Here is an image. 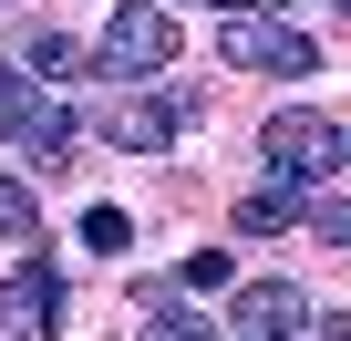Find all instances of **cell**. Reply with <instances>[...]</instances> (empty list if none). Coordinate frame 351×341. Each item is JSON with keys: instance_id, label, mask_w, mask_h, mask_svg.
Instances as JSON below:
<instances>
[{"instance_id": "1", "label": "cell", "mask_w": 351, "mask_h": 341, "mask_svg": "<svg viewBox=\"0 0 351 341\" xmlns=\"http://www.w3.org/2000/svg\"><path fill=\"white\" fill-rule=\"evenodd\" d=\"M258 155H269V187L310 197L330 165H341V124H330V114H269V124H258Z\"/></svg>"}, {"instance_id": "2", "label": "cell", "mask_w": 351, "mask_h": 341, "mask_svg": "<svg viewBox=\"0 0 351 341\" xmlns=\"http://www.w3.org/2000/svg\"><path fill=\"white\" fill-rule=\"evenodd\" d=\"M197 124H207V83H165V93H124L104 134H114L124 155H165L176 134H197Z\"/></svg>"}, {"instance_id": "3", "label": "cell", "mask_w": 351, "mask_h": 341, "mask_svg": "<svg viewBox=\"0 0 351 341\" xmlns=\"http://www.w3.org/2000/svg\"><path fill=\"white\" fill-rule=\"evenodd\" d=\"M217 52H228L238 73H310V62H320V42H310L300 21H279V11H228V21H217Z\"/></svg>"}, {"instance_id": "4", "label": "cell", "mask_w": 351, "mask_h": 341, "mask_svg": "<svg viewBox=\"0 0 351 341\" xmlns=\"http://www.w3.org/2000/svg\"><path fill=\"white\" fill-rule=\"evenodd\" d=\"M93 62H104V83H145V73H165V62H176V21L155 11V0H124Z\"/></svg>"}, {"instance_id": "5", "label": "cell", "mask_w": 351, "mask_h": 341, "mask_svg": "<svg viewBox=\"0 0 351 341\" xmlns=\"http://www.w3.org/2000/svg\"><path fill=\"white\" fill-rule=\"evenodd\" d=\"M52 320H62V279L42 259H21L11 279H0V341H42Z\"/></svg>"}, {"instance_id": "6", "label": "cell", "mask_w": 351, "mask_h": 341, "mask_svg": "<svg viewBox=\"0 0 351 341\" xmlns=\"http://www.w3.org/2000/svg\"><path fill=\"white\" fill-rule=\"evenodd\" d=\"M228 320H238L248 341H279V331H300V320H310V300H300L289 279H248V290L228 300Z\"/></svg>"}, {"instance_id": "7", "label": "cell", "mask_w": 351, "mask_h": 341, "mask_svg": "<svg viewBox=\"0 0 351 341\" xmlns=\"http://www.w3.org/2000/svg\"><path fill=\"white\" fill-rule=\"evenodd\" d=\"M289 228H300V197H289V187L238 197V238H289Z\"/></svg>"}, {"instance_id": "8", "label": "cell", "mask_w": 351, "mask_h": 341, "mask_svg": "<svg viewBox=\"0 0 351 341\" xmlns=\"http://www.w3.org/2000/svg\"><path fill=\"white\" fill-rule=\"evenodd\" d=\"M0 238H21V248H42V197L0 165Z\"/></svg>"}, {"instance_id": "9", "label": "cell", "mask_w": 351, "mask_h": 341, "mask_svg": "<svg viewBox=\"0 0 351 341\" xmlns=\"http://www.w3.org/2000/svg\"><path fill=\"white\" fill-rule=\"evenodd\" d=\"M21 145H32V165H62V155H73V145H83V124H73V114H62V104H42V114H32V134H21Z\"/></svg>"}, {"instance_id": "10", "label": "cell", "mask_w": 351, "mask_h": 341, "mask_svg": "<svg viewBox=\"0 0 351 341\" xmlns=\"http://www.w3.org/2000/svg\"><path fill=\"white\" fill-rule=\"evenodd\" d=\"M32 114H42V83H32V73H0V145H21Z\"/></svg>"}, {"instance_id": "11", "label": "cell", "mask_w": 351, "mask_h": 341, "mask_svg": "<svg viewBox=\"0 0 351 341\" xmlns=\"http://www.w3.org/2000/svg\"><path fill=\"white\" fill-rule=\"evenodd\" d=\"M21 62H32V73H52V83H62V73H83V42H73V32H52V21H42V32H32V42H21Z\"/></svg>"}, {"instance_id": "12", "label": "cell", "mask_w": 351, "mask_h": 341, "mask_svg": "<svg viewBox=\"0 0 351 341\" xmlns=\"http://www.w3.org/2000/svg\"><path fill=\"white\" fill-rule=\"evenodd\" d=\"M300 228L330 238V248H351V197H320V187H310V197H300Z\"/></svg>"}, {"instance_id": "13", "label": "cell", "mask_w": 351, "mask_h": 341, "mask_svg": "<svg viewBox=\"0 0 351 341\" xmlns=\"http://www.w3.org/2000/svg\"><path fill=\"white\" fill-rule=\"evenodd\" d=\"M83 248H134V217L124 207H83Z\"/></svg>"}, {"instance_id": "14", "label": "cell", "mask_w": 351, "mask_h": 341, "mask_svg": "<svg viewBox=\"0 0 351 341\" xmlns=\"http://www.w3.org/2000/svg\"><path fill=\"white\" fill-rule=\"evenodd\" d=\"M145 341H217V320H197V310H155Z\"/></svg>"}, {"instance_id": "15", "label": "cell", "mask_w": 351, "mask_h": 341, "mask_svg": "<svg viewBox=\"0 0 351 341\" xmlns=\"http://www.w3.org/2000/svg\"><path fill=\"white\" fill-rule=\"evenodd\" d=\"M176 279H186V290H228L238 269H228V248H197V259H186V269H176Z\"/></svg>"}, {"instance_id": "16", "label": "cell", "mask_w": 351, "mask_h": 341, "mask_svg": "<svg viewBox=\"0 0 351 341\" xmlns=\"http://www.w3.org/2000/svg\"><path fill=\"white\" fill-rule=\"evenodd\" d=\"M217 11H300V0H217Z\"/></svg>"}, {"instance_id": "17", "label": "cell", "mask_w": 351, "mask_h": 341, "mask_svg": "<svg viewBox=\"0 0 351 341\" xmlns=\"http://www.w3.org/2000/svg\"><path fill=\"white\" fill-rule=\"evenodd\" d=\"M330 176H351V134H341V165H330Z\"/></svg>"}, {"instance_id": "18", "label": "cell", "mask_w": 351, "mask_h": 341, "mask_svg": "<svg viewBox=\"0 0 351 341\" xmlns=\"http://www.w3.org/2000/svg\"><path fill=\"white\" fill-rule=\"evenodd\" d=\"M279 341H300V331H279Z\"/></svg>"}, {"instance_id": "19", "label": "cell", "mask_w": 351, "mask_h": 341, "mask_svg": "<svg viewBox=\"0 0 351 341\" xmlns=\"http://www.w3.org/2000/svg\"><path fill=\"white\" fill-rule=\"evenodd\" d=\"M341 11H351V0H341Z\"/></svg>"}]
</instances>
